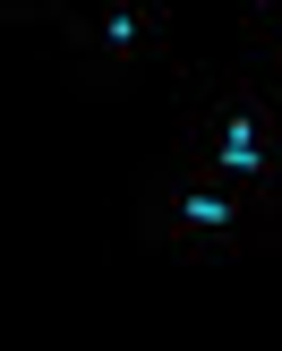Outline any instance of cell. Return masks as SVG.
Wrapping results in <instances>:
<instances>
[{"mask_svg": "<svg viewBox=\"0 0 282 351\" xmlns=\"http://www.w3.org/2000/svg\"><path fill=\"white\" fill-rule=\"evenodd\" d=\"M43 9H60V0H0V17H43Z\"/></svg>", "mask_w": 282, "mask_h": 351, "instance_id": "cell-5", "label": "cell"}, {"mask_svg": "<svg viewBox=\"0 0 282 351\" xmlns=\"http://www.w3.org/2000/svg\"><path fill=\"white\" fill-rule=\"evenodd\" d=\"M240 34L274 60V103H282V0H240Z\"/></svg>", "mask_w": 282, "mask_h": 351, "instance_id": "cell-4", "label": "cell"}, {"mask_svg": "<svg viewBox=\"0 0 282 351\" xmlns=\"http://www.w3.org/2000/svg\"><path fill=\"white\" fill-rule=\"evenodd\" d=\"M137 240L171 257H266L282 249V206L197 163H163L137 189Z\"/></svg>", "mask_w": 282, "mask_h": 351, "instance_id": "cell-1", "label": "cell"}, {"mask_svg": "<svg viewBox=\"0 0 282 351\" xmlns=\"http://www.w3.org/2000/svg\"><path fill=\"white\" fill-rule=\"evenodd\" d=\"M68 60L86 86H120L137 60H171V0H103L68 17Z\"/></svg>", "mask_w": 282, "mask_h": 351, "instance_id": "cell-3", "label": "cell"}, {"mask_svg": "<svg viewBox=\"0 0 282 351\" xmlns=\"http://www.w3.org/2000/svg\"><path fill=\"white\" fill-rule=\"evenodd\" d=\"M171 163H197L214 180H240V189H257V197L282 206V103H274V86L240 77V69L188 77L180 154Z\"/></svg>", "mask_w": 282, "mask_h": 351, "instance_id": "cell-2", "label": "cell"}]
</instances>
